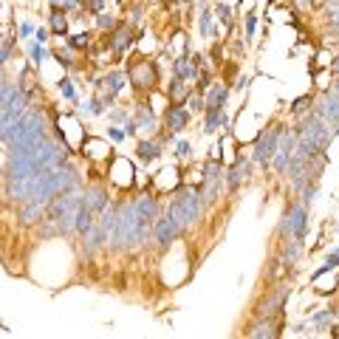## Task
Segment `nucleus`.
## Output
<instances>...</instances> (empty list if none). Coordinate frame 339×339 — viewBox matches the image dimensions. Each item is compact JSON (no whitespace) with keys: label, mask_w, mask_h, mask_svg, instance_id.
<instances>
[{"label":"nucleus","mask_w":339,"mask_h":339,"mask_svg":"<svg viewBox=\"0 0 339 339\" xmlns=\"http://www.w3.org/2000/svg\"><path fill=\"white\" fill-rule=\"evenodd\" d=\"M170 218L178 226H187L198 218V190H181V195L173 201L170 207Z\"/></svg>","instance_id":"obj_1"},{"label":"nucleus","mask_w":339,"mask_h":339,"mask_svg":"<svg viewBox=\"0 0 339 339\" xmlns=\"http://www.w3.org/2000/svg\"><path fill=\"white\" fill-rule=\"evenodd\" d=\"M127 74H130L133 85L139 88V91H150V88H156L158 74H156V65H153V62H147V60L133 62L130 68H127Z\"/></svg>","instance_id":"obj_2"},{"label":"nucleus","mask_w":339,"mask_h":339,"mask_svg":"<svg viewBox=\"0 0 339 339\" xmlns=\"http://www.w3.org/2000/svg\"><path fill=\"white\" fill-rule=\"evenodd\" d=\"M280 133H283V127H271V130H266L257 139V147H254V161H269L271 153L277 150L280 144Z\"/></svg>","instance_id":"obj_3"},{"label":"nucleus","mask_w":339,"mask_h":339,"mask_svg":"<svg viewBox=\"0 0 339 339\" xmlns=\"http://www.w3.org/2000/svg\"><path fill=\"white\" fill-rule=\"evenodd\" d=\"M164 122H167V133H170V139H173V133L184 130L187 124H190V111L184 108V105L173 102L170 108H167V116H164Z\"/></svg>","instance_id":"obj_4"},{"label":"nucleus","mask_w":339,"mask_h":339,"mask_svg":"<svg viewBox=\"0 0 339 339\" xmlns=\"http://www.w3.org/2000/svg\"><path fill=\"white\" fill-rule=\"evenodd\" d=\"M283 303H286V286H277L269 297H263L260 303H257V317H271Z\"/></svg>","instance_id":"obj_5"},{"label":"nucleus","mask_w":339,"mask_h":339,"mask_svg":"<svg viewBox=\"0 0 339 339\" xmlns=\"http://www.w3.org/2000/svg\"><path fill=\"white\" fill-rule=\"evenodd\" d=\"M133 40H136V34H133L127 26H116V28H113V34H111V45H113V51L119 54V57L130 48Z\"/></svg>","instance_id":"obj_6"},{"label":"nucleus","mask_w":339,"mask_h":339,"mask_svg":"<svg viewBox=\"0 0 339 339\" xmlns=\"http://www.w3.org/2000/svg\"><path fill=\"white\" fill-rule=\"evenodd\" d=\"M178 229H181V226L175 224V221H173L170 215H164V218H161V221L156 224V237H158V243L167 246L175 235H178Z\"/></svg>","instance_id":"obj_7"},{"label":"nucleus","mask_w":339,"mask_h":339,"mask_svg":"<svg viewBox=\"0 0 339 339\" xmlns=\"http://www.w3.org/2000/svg\"><path fill=\"white\" fill-rule=\"evenodd\" d=\"M173 68H175V77L184 79V82H190V79L198 77V65H195L192 57H178V60L173 62Z\"/></svg>","instance_id":"obj_8"},{"label":"nucleus","mask_w":339,"mask_h":339,"mask_svg":"<svg viewBox=\"0 0 339 339\" xmlns=\"http://www.w3.org/2000/svg\"><path fill=\"white\" fill-rule=\"evenodd\" d=\"M226 96H229V88H226V85H209L207 108H224V105H226Z\"/></svg>","instance_id":"obj_9"},{"label":"nucleus","mask_w":339,"mask_h":339,"mask_svg":"<svg viewBox=\"0 0 339 339\" xmlns=\"http://www.w3.org/2000/svg\"><path fill=\"white\" fill-rule=\"evenodd\" d=\"M122 85H124V74H119V71H116V74H108V77L99 82V91H105L108 96H113Z\"/></svg>","instance_id":"obj_10"},{"label":"nucleus","mask_w":339,"mask_h":339,"mask_svg":"<svg viewBox=\"0 0 339 339\" xmlns=\"http://www.w3.org/2000/svg\"><path fill=\"white\" fill-rule=\"evenodd\" d=\"M51 31L57 37H65L68 34V20H65V14H62L60 6H54V14H51Z\"/></svg>","instance_id":"obj_11"},{"label":"nucleus","mask_w":339,"mask_h":339,"mask_svg":"<svg viewBox=\"0 0 339 339\" xmlns=\"http://www.w3.org/2000/svg\"><path fill=\"white\" fill-rule=\"evenodd\" d=\"M136 153H139L141 161H153V158L161 153V147H158V141H139V150H136Z\"/></svg>","instance_id":"obj_12"},{"label":"nucleus","mask_w":339,"mask_h":339,"mask_svg":"<svg viewBox=\"0 0 339 339\" xmlns=\"http://www.w3.org/2000/svg\"><path fill=\"white\" fill-rule=\"evenodd\" d=\"M170 99L178 102V105H181V99H187V82H184V79L175 77L173 82H170Z\"/></svg>","instance_id":"obj_13"},{"label":"nucleus","mask_w":339,"mask_h":339,"mask_svg":"<svg viewBox=\"0 0 339 339\" xmlns=\"http://www.w3.org/2000/svg\"><path fill=\"white\" fill-rule=\"evenodd\" d=\"M243 178H246V161H237V164L232 167V173H229V190H235Z\"/></svg>","instance_id":"obj_14"},{"label":"nucleus","mask_w":339,"mask_h":339,"mask_svg":"<svg viewBox=\"0 0 339 339\" xmlns=\"http://www.w3.org/2000/svg\"><path fill=\"white\" fill-rule=\"evenodd\" d=\"M201 31L207 37H215V23H212V11H201Z\"/></svg>","instance_id":"obj_15"},{"label":"nucleus","mask_w":339,"mask_h":339,"mask_svg":"<svg viewBox=\"0 0 339 339\" xmlns=\"http://www.w3.org/2000/svg\"><path fill=\"white\" fill-rule=\"evenodd\" d=\"M308 108H311V96H300V99L294 102V108H291V113H294V116H300V113L308 111Z\"/></svg>","instance_id":"obj_16"},{"label":"nucleus","mask_w":339,"mask_h":339,"mask_svg":"<svg viewBox=\"0 0 339 339\" xmlns=\"http://www.w3.org/2000/svg\"><path fill=\"white\" fill-rule=\"evenodd\" d=\"M28 57H31L37 65H40V62H43V45H40V43H31V45H28Z\"/></svg>","instance_id":"obj_17"},{"label":"nucleus","mask_w":339,"mask_h":339,"mask_svg":"<svg viewBox=\"0 0 339 339\" xmlns=\"http://www.w3.org/2000/svg\"><path fill=\"white\" fill-rule=\"evenodd\" d=\"M96 23H99V28H105V31H113V28H116V20L108 17V14H99V17H96Z\"/></svg>","instance_id":"obj_18"},{"label":"nucleus","mask_w":339,"mask_h":339,"mask_svg":"<svg viewBox=\"0 0 339 339\" xmlns=\"http://www.w3.org/2000/svg\"><path fill=\"white\" fill-rule=\"evenodd\" d=\"M68 45L71 48H88V34H74L68 40Z\"/></svg>","instance_id":"obj_19"},{"label":"nucleus","mask_w":339,"mask_h":339,"mask_svg":"<svg viewBox=\"0 0 339 339\" xmlns=\"http://www.w3.org/2000/svg\"><path fill=\"white\" fill-rule=\"evenodd\" d=\"M271 325H257V331H252V337H274L277 331H269Z\"/></svg>","instance_id":"obj_20"},{"label":"nucleus","mask_w":339,"mask_h":339,"mask_svg":"<svg viewBox=\"0 0 339 339\" xmlns=\"http://www.w3.org/2000/svg\"><path fill=\"white\" fill-rule=\"evenodd\" d=\"M218 14H221V20H224V23H232V11H229V6L218 3Z\"/></svg>","instance_id":"obj_21"},{"label":"nucleus","mask_w":339,"mask_h":339,"mask_svg":"<svg viewBox=\"0 0 339 339\" xmlns=\"http://www.w3.org/2000/svg\"><path fill=\"white\" fill-rule=\"evenodd\" d=\"M60 91L68 96V99H74V85H71L68 79H62V82H60Z\"/></svg>","instance_id":"obj_22"},{"label":"nucleus","mask_w":339,"mask_h":339,"mask_svg":"<svg viewBox=\"0 0 339 339\" xmlns=\"http://www.w3.org/2000/svg\"><path fill=\"white\" fill-rule=\"evenodd\" d=\"M192 144H190V141H181V144H178V156H184V158H187V156H190V153H192Z\"/></svg>","instance_id":"obj_23"},{"label":"nucleus","mask_w":339,"mask_h":339,"mask_svg":"<svg viewBox=\"0 0 339 339\" xmlns=\"http://www.w3.org/2000/svg\"><path fill=\"white\" fill-rule=\"evenodd\" d=\"M328 320H331V311H320L317 317H314V322H317V325H322V322H328Z\"/></svg>","instance_id":"obj_24"},{"label":"nucleus","mask_w":339,"mask_h":339,"mask_svg":"<svg viewBox=\"0 0 339 339\" xmlns=\"http://www.w3.org/2000/svg\"><path fill=\"white\" fill-rule=\"evenodd\" d=\"M187 102H190V108H192V111H201V108H204L198 96H187Z\"/></svg>","instance_id":"obj_25"},{"label":"nucleus","mask_w":339,"mask_h":339,"mask_svg":"<svg viewBox=\"0 0 339 339\" xmlns=\"http://www.w3.org/2000/svg\"><path fill=\"white\" fill-rule=\"evenodd\" d=\"M246 31L254 34V14H249V20H246Z\"/></svg>","instance_id":"obj_26"},{"label":"nucleus","mask_w":339,"mask_h":339,"mask_svg":"<svg viewBox=\"0 0 339 339\" xmlns=\"http://www.w3.org/2000/svg\"><path fill=\"white\" fill-rule=\"evenodd\" d=\"M111 139L122 141V139H124V133H122V130H116V127H111Z\"/></svg>","instance_id":"obj_27"},{"label":"nucleus","mask_w":339,"mask_h":339,"mask_svg":"<svg viewBox=\"0 0 339 339\" xmlns=\"http://www.w3.org/2000/svg\"><path fill=\"white\" fill-rule=\"evenodd\" d=\"M45 40H48V31H45V28H40V31H37V43H45Z\"/></svg>","instance_id":"obj_28"},{"label":"nucleus","mask_w":339,"mask_h":339,"mask_svg":"<svg viewBox=\"0 0 339 339\" xmlns=\"http://www.w3.org/2000/svg\"><path fill=\"white\" fill-rule=\"evenodd\" d=\"M20 31H23V37H28V34H31V23H23V26H20Z\"/></svg>","instance_id":"obj_29"},{"label":"nucleus","mask_w":339,"mask_h":339,"mask_svg":"<svg viewBox=\"0 0 339 339\" xmlns=\"http://www.w3.org/2000/svg\"><path fill=\"white\" fill-rule=\"evenodd\" d=\"M77 3H79V0H65V9H74Z\"/></svg>","instance_id":"obj_30"},{"label":"nucleus","mask_w":339,"mask_h":339,"mask_svg":"<svg viewBox=\"0 0 339 339\" xmlns=\"http://www.w3.org/2000/svg\"><path fill=\"white\" fill-rule=\"evenodd\" d=\"M334 71H337V74H339V60H337V62H334Z\"/></svg>","instance_id":"obj_31"},{"label":"nucleus","mask_w":339,"mask_h":339,"mask_svg":"<svg viewBox=\"0 0 339 339\" xmlns=\"http://www.w3.org/2000/svg\"><path fill=\"white\" fill-rule=\"evenodd\" d=\"M175 3H190V0H175Z\"/></svg>","instance_id":"obj_32"}]
</instances>
